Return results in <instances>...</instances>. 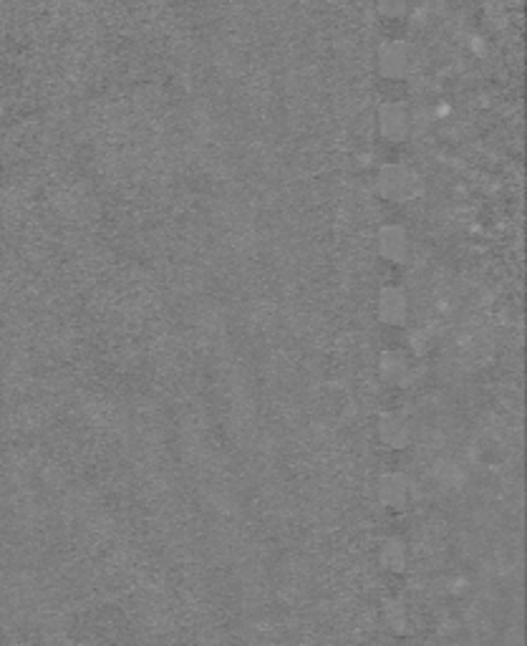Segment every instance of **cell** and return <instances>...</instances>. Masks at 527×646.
Segmentation results:
<instances>
[{
  "instance_id": "obj_1",
  "label": "cell",
  "mask_w": 527,
  "mask_h": 646,
  "mask_svg": "<svg viewBox=\"0 0 527 646\" xmlns=\"http://www.w3.org/2000/svg\"><path fill=\"white\" fill-rule=\"evenodd\" d=\"M407 313V301L394 290H386L381 298V316L386 321H402Z\"/></svg>"
}]
</instances>
